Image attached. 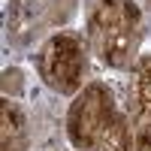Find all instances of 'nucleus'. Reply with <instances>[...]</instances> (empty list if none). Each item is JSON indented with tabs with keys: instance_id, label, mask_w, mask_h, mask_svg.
I'll list each match as a JSON object with an SVG mask.
<instances>
[{
	"instance_id": "1",
	"label": "nucleus",
	"mask_w": 151,
	"mask_h": 151,
	"mask_svg": "<svg viewBox=\"0 0 151 151\" xmlns=\"http://www.w3.org/2000/svg\"><path fill=\"white\" fill-rule=\"evenodd\" d=\"M142 12L133 0H91L88 42L91 52L112 70H127L136 55Z\"/></svg>"
},
{
	"instance_id": "5",
	"label": "nucleus",
	"mask_w": 151,
	"mask_h": 151,
	"mask_svg": "<svg viewBox=\"0 0 151 151\" xmlns=\"http://www.w3.org/2000/svg\"><path fill=\"white\" fill-rule=\"evenodd\" d=\"M27 148H30L27 115L12 97H6L3 112H0V151H27Z\"/></svg>"
},
{
	"instance_id": "7",
	"label": "nucleus",
	"mask_w": 151,
	"mask_h": 151,
	"mask_svg": "<svg viewBox=\"0 0 151 151\" xmlns=\"http://www.w3.org/2000/svg\"><path fill=\"white\" fill-rule=\"evenodd\" d=\"M145 3H148V12H151V0H145Z\"/></svg>"
},
{
	"instance_id": "3",
	"label": "nucleus",
	"mask_w": 151,
	"mask_h": 151,
	"mask_svg": "<svg viewBox=\"0 0 151 151\" xmlns=\"http://www.w3.org/2000/svg\"><path fill=\"white\" fill-rule=\"evenodd\" d=\"M115 97L103 82H88L67 112V136L79 151H97L115 118Z\"/></svg>"
},
{
	"instance_id": "4",
	"label": "nucleus",
	"mask_w": 151,
	"mask_h": 151,
	"mask_svg": "<svg viewBox=\"0 0 151 151\" xmlns=\"http://www.w3.org/2000/svg\"><path fill=\"white\" fill-rule=\"evenodd\" d=\"M133 145L136 151H151V55H142L133 67Z\"/></svg>"
},
{
	"instance_id": "2",
	"label": "nucleus",
	"mask_w": 151,
	"mask_h": 151,
	"mask_svg": "<svg viewBox=\"0 0 151 151\" xmlns=\"http://www.w3.org/2000/svg\"><path fill=\"white\" fill-rule=\"evenodd\" d=\"M88 70V52L76 30H58L36 52V73L55 94H76Z\"/></svg>"
},
{
	"instance_id": "6",
	"label": "nucleus",
	"mask_w": 151,
	"mask_h": 151,
	"mask_svg": "<svg viewBox=\"0 0 151 151\" xmlns=\"http://www.w3.org/2000/svg\"><path fill=\"white\" fill-rule=\"evenodd\" d=\"M97 151H133L130 124H127V118H124L121 112H115V118H112V124L106 127V133H103V139H100V148Z\"/></svg>"
}]
</instances>
